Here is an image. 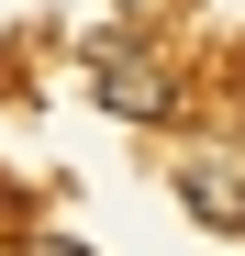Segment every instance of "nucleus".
I'll return each instance as SVG.
<instances>
[{
	"label": "nucleus",
	"mask_w": 245,
	"mask_h": 256,
	"mask_svg": "<svg viewBox=\"0 0 245 256\" xmlns=\"http://www.w3.org/2000/svg\"><path fill=\"white\" fill-rule=\"evenodd\" d=\"M78 67H90V90L122 112V122H156V112H178V90H168V67H156L134 34H90L78 45Z\"/></svg>",
	"instance_id": "1"
},
{
	"label": "nucleus",
	"mask_w": 245,
	"mask_h": 256,
	"mask_svg": "<svg viewBox=\"0 0 245 256\" xmlns=\"http://www.w3.org/2000/svg\"><path fill=\"white\" fill-rule=\"evenodd\" d=\"M178 200H190V223H212V234H245V167L234 156H178Z\"/></svg>",
	"instance_id": "2"
}]
</instances>
